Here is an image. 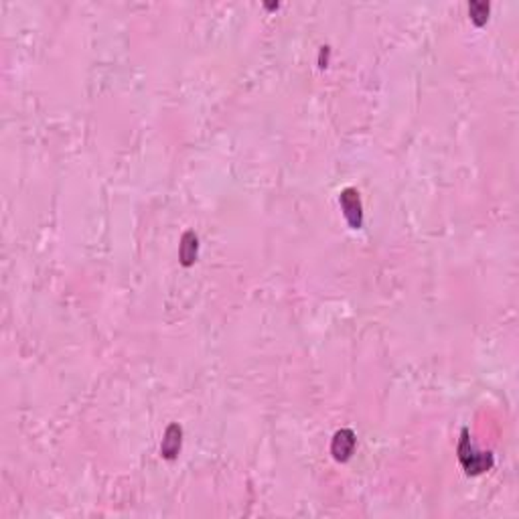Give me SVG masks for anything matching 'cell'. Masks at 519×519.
I'll list each match as a JSON object with an SVG mask.
<instances>
[{
	"label": "cell",
	"instance_id": "cell-2",
	"mask_svg": "<svg viewBox=\"0 0 519 519\" xmlns=\"http://www.w3.org/2000/svg\"><path fill=\"white\" fill-rule=\"evenodd\" d=\"M339 203H341V209H343L347 224L353 227V229H360V227L363 226V211H361L360 191L353 189V187H347V189L341 191V195H339Z\"/></svg>",
	"mask_w": 519,
	"mask_h": 519
},
{
	"label": "cell",
	"instance_id": "cell-3",
	"mask_svg": "<svg viewBox=\"0 0 519 519\" xmlns=\"http://www.w3.org/2000/svg\"><path fill=\"white\" fill-rule=\"evenodd\" d=\"M355 444H357V439H355V432L349 430V428H343L339 432H335L333 442H331V454L337 463H345L351 458V454L355 451Z\"/></svg>",
	"mask_w": 519,
	"mask_h": 519
},
{
	"label": "cell",
	"instance_id": "cell-5",
	"mask_svg": "<svg viewBox=\"0 0 519 519\" xmlns=\"http://www.w3.org/2000/svg\"><path fill=\"white\" fill-rule=\"evenodd\" d=\"M197 252H199V240L195 236V231H185L181 238V248H179V258L183 266H193V262L197 260Z\"/></svg>",
	"mask_w": 519,
	"mask_h": 519
},
{
	"label": "cell",
	"instance_id": "cell-6",
	"mask_svg": "<svg viewBox=\"0 0 519 519\" xmlns=\"http://www.w3.org/2000/svg\"><path fill=\"white\" fill-rule=\"evenodd\" d=\"M489 11H491L489 2L473 0V2L468 4V14H471L473 23H475L477 27H483V25L487 23V19H489Z\"/></svg>",
	"mask_w": 519,
	"mask_h": 519
},
{
	"label": "cell",
	"instance_id": "cell-4",
	"mask_svg": "<svg viewBox=\"0 0 519 519\" xmlns=\"http://www.w3.org/2000/svg\"><path fill=\"white\" fill-rule=\"evenodd\" d=\"M181 439H183V430H181L179 424H171V426L167 428L162 444H160L162 458H167V461H174L177 458V454L181 451Z\"/></svg>",
	"mask_w": 519,
	"mask_h": 519
},
{
	"label": "cell",
	"instance_id": "cell-1",
	"mask_svg": "<svg viewBox=\"0 0 519 519\" xmlns=\"http://www.w3.org/2000/svg\"><path fill=\"white\" fill-rule=\"evenodd\" d=\"M458 461L461 465L465 468L466 475H483L485 471H489L493 466V454L485 453V451H479L471 439H468V430H463L461 432V440H458Z\"/></svg>",
	"mask_w": 519,
	"mask_h": 519
}]
</instances>
